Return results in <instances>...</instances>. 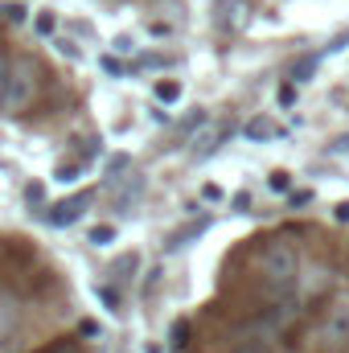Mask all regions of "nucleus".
<instances>
[{
	"instance_id": "1",
	"label": "nucleus",
	"mask_w": 349,
	"mask_h": 353,
	"mask_svg": "<svg viewBox=\"0 0 349 353\" xmlns=\"http://www.w3.org/2000/svg\"><path fill=\"white\" fill-rule=\"evenodd\" d=\"M259 271L271 288H288V283H296V275H300V251H296L288 239H271L259 255Z\"/></svg>"
},
{
	"instance_id": "2",
	"label": "nucleus",
	"mask_w": 349,
	"mask_h": 353,
	"mask_svg": "<svg viewBox=\"0 0 349 353\" xmlns=\"http://www.w3.org/2000/svg\"><path fill=\"white\" fill-rule=\"evenodd\" d=\"M33 83H37V70H33V62H12V74H8V87H4L0 107H8V111H21V107L29 103V94H33Z\"/></svg>"
},
{
	"instance_id": "3",
	"label": "nucleus",
	"mask_w": 349,
	"mask_h": 353,
	"mask_svg": "<svg viewBox=\"0 0 349 353\" xmlns=\"http://www.w3.org/2000/svg\"><path fill=\"white\" fill-rule=\"evenodd\" d=\"M87 210H90V193H74V197H66V201L50 205L46 222H50V226H74V222H79Z\"/></svg>"
},
{
	"instance_id": "4",
	"label": "nucleus",
	"mask_w": 349,
	"mask_h": 353,
	"mask_svg": "<svg viewBox=\"0 0 349 353\" xmlns=\"http://www.w3.org/2000/svg\"><path fill=\"white\" fill-rule=\"evenodd\" d=\"M321 337H325L329 345H346V341H349V300H341V304H333V308H329Z\"/></svg>"
},
{
	"instance_id": "5",
	"label": "nucleus",
	"mask_w": 349,
	"mask_h": 353,
	"mask_svg": "<svg viewBox=\"0 0 349 353\" xmlns=\"http://www.w3.org/2000/svg\"><path fill=\"white\" fill-rule=\"evenodd\" d=\"M218 140H222V128H218L214 119H201V132H193V140H189V144H193L189 157H193V161H206V157L218 148Z\"/></svg>"
},
{
	"instance_id": "6",
	"label": "nucleus",
	"mask_w": 349,
	"mask_h": 353,
	"mask_svg": "<svg viewBox=\"0 0 349 353\" xmlns=\"http://www.w3.org/2000/svg\"><path fill=\"white\" fill-rule=\"evenodd\" d=\"M251 21V4L247 0H218V25L222 29H243Z\"/></svg>"
},
{
	"instance_id": "7",
	"label": "nucleus",
	"mask_w": 349,
	"mask_h": 353,
	"mask_svg": "<svg viewBox=\"0 0 349 353\" xmlns=\"http://www.w3.org/2000/svg\"><path fill=\"white\" fill-rule=\"evenodd\" d=\"M17 321H21V304H17V296H12V292H4V288H0V341L17 329Z\"/></svg>"
},
{
	"instance_id": "8",
	"label": "nucleus",
	"mask_w": 349,
	"mask_h": 353,
	"mask_svg": "<svg viewBox=\"0 0 349 353\" xmlns=\"http://www.w3.org/2000/svg\"><path fill=\"white\" fill-rule=\"evenodd\" d=\"M206 226H210V218H201V222H189V226H185V230H177L173 239H169V251H181V247H185V243H189V239H197V234H201V230H206Z\"/></svg>"
},
{
	"instance_id": "9",
	"label": "nucleus",
	"mask_w": 349,
	"mask_h": 353,
	"mask_svg": "<svg viewBox=\"0 0 349 353\" xmlns=\"http://www.w3.org/2000/svg\"><path fill=\"white\" fill-rule=\"evenodd\" d=\"M243 132H247V140H271V136H279V128H275L271 119H263V115L259 119H251Z\"/></svg>"
},
{
	"instance_id": "10",
	"label": "nucleus",
	"mask_w": 349,
	"mask_h": 353,
	"mask_svg": "<svg viewBox=\"0 0 349 353\" xmlns=\"http://www.w3.org/2000/svg\"><path fill=\"white\" fill-rule=\"evenodd\" d=\"M157 99L161 103H177L181 99V83H157Z\"/></svg>"
},
{
	"instance_id": "11",
	"label": "nucleus",
	"mask_w": 349,
	"mask_h": 353,
	"mask_svg": "<svg viewBox=\"0 0 349 353\" xmlns=\"http://www.w3.org/2000/svg\"><path fill=\"white\" fill-rule=\"evenodd\" d=\"M312 70H317V58H304L300 66H292V79H296V83H308V74H312Z\"/></svg>"
},
{
	"instance_id": "12",
	"label": "nucleus",
	"mask_w": 349,
	"mask_h": 353,
	"mask_svg": "<svg viewBox=\"0 0 349 353\" xmlns=\"http://www.w3.org/2000/svg\"><path fill=\"white\" fill-rule=\"evenodd\" d=\"M111 239H115V226H94V230H90V243H94V247H107Z\"/></svg>"
},
{
	"instance_id": "13",
	"label": "nucleus",
	"mask_w": 349,
	"mask_h": 353,
	"mask_svg": "<svg viewBox=\"0 0 349 353\" xmlns=\"http://www.w3.org/2000/svg\"><path fill=\"white\" fill-rule=\"evenodd\" d=\"M8 74H12V58L0 54V99H4V87H8Z\"/></svg>"
},
{
	"instance_id": "14",
	"label": "nucleus",
	"mask_w": 349,
	"mask_h": 353,
	"mask_svg": "<svg viewBox=\"0 0 349 353\" xmlns=\"http://www.w3.org/2000/svg\"><path fill=\"white\" fill-rule=\"evenodd\" d=\"M185 333H189V325H185V321H177V325H173V341H169L173 350H181V345H185Z\"/></svg>"
},
{
	"instance_id": "15",
	"label": "nucleus",
	"mask_w": 349,
	"mask_h": 353,
	"mask_svg": "<svg viewBox=\"0 0 349 353\" xmlns=\"http://www.w3.org/2000/svg\"><path fill=\"white\" fill-rule=\"evenodd\" d=\"M337 222H349V201H341V205H337Z\"/></svg>"
},
{
	"instance_id": "16",
	"label": "nucleus",
	"mask_w": 349,
	"mask_h": 353,
	"mask_svg": "<svg viewBox=\"0 0 349 353\" xmlns=\"http://www.w3.org/2000/svg\"><path fill=\"white\" fill-rule=\"evenodd\" d=\"M239 353H267V350H259V345H251V350H239Z\"/></svg>"
}]
</instances>
